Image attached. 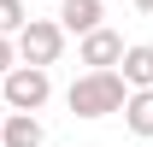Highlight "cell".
Instances as JSON below:
<instances>
[{"label": "cell", "mask_w": 153, "mask_h": 147, "mask_svg": "<svg viewBox=\"0 0 153 147\" xmlns=\"http://www.w3.org/2000/svg\"><path fill=\"white\" fill-rule=\"evenodd\" d=\"M124 76L118 71H82L65 88V106L76 112V118H112V112H124Z\"/></svg>", "instance_id": "6da1fadb"}, {"label": "cell", "mask_w": 153, "mask_h": 147, "mask_svg": "<svg viewBox=\"0 0 153 147\" xmlns=\"http://www.w3.org/2000/svg\"><path fill=\"white\" fill-rule=\"evenodd\" d=\"M0 100H6V112H41L53 100V71H41V65H12V71L0 76Z\"/></svg>", "instance_id": "7a4b0ae2"}, {"label": "cell", "mask_w": 153, "mask_h": 147, "mask_svg": "<svg viewBox=\"0 0 153 147\" xmlns=\"http://www.w3.org/2000/svg\"><path fill=\"white\" fill-rule=\"evenodd\" d=\"M12 47H18V65H41V71H47V65H59V53H65V30H59L53 18H30L18 36H12Z\"/></svg>", "instance_id": "3957f363"}, {"label": "cell", "mask_w": 153, "mask_h": 147, "mask_svg": "<svg viewBox=\"0 0 153 147\" xmlns=\"http://www.w3.org/2000/svg\"><path fill=\"white\" fill-rule=\"evenodd\" d=\"M118 59H124V36L118 30H88V36H76V65H88V71H118Z\"/></svg>", "instance_id": "277c9868"}, {"label": "cell", "mask_w": 153, "mask_h": 147, "mask_svg": "<svg viewBox=\"0 0 153 147\" xmlns=\"http://www.w3.org/2000/svg\"><path fill=\"white\" fill-rule=\"evenodd\" d=\"M53 24L65 36H88V30L106 24V0H59V18Z\"/></svg>", "instance_id": "5b68a950"}, {"label": "cell", "mask_w": 153, "mask_h": 147, "mask_svg": "<svg viewBox=\"0 0 153 147\" xmlns=\"http://www.w3.org/2000/svg\"><path fill=\"white\" fill-rule=\"evenodd\" d=\"M47 141V129H41L36 112H6L0 118V147H41Z\"/></svg>", "instance_id": "8992f818"}, {"label": "cell", "mask_w": 153, "mask_h": 147, "mask_svg": "<svg viewBox=\"0 0 153 147\" xmlns=\"http://www.w3.org/2000/svg\"><path fill=\"white\" fill-rule=\"evenodd\" d=\"M118 76H124V88H153V47L147 41H130V47H124Z\"/></svg>", "instance_id": "52a82bcc"}, {"label": "cell", "mask_w": 153, "mask_h": 147, "mask_svg": "<svg viewBox=\"0 0 153 147\" xmlns=\"http://www.w3.org/2000/svg\"><path fill=\"white\" fill-rule=\"evenodd\" d=\"M118 118H124V129H130V135H141V141H147V135H153V88H130Z\"/></svg>", "instance_id": "ba28073f"}, {"label": "cell", "mask_w": 153, "mask_h": 147, "mask_svg": "<svg viewBox=\"0 0 153 147\" xmlns=\"http://www.w3.org/2000/svg\"><path fill=\"white\" fill-rule=\"evenodd\" d=\"M24 24H30V6L24 0H0V36H18Z\"/></svg>", "instance_id": "9c48e42d"}, {"label": "cell", "mask_w": 153, "mask_h": 147, "mask_svg": "<svg viewBox=\"0 0 153 147\" xmlns=\"http://www.w3.org/2000/svg\"><path fill=\"white\" fill-rule=\"evenodd\" d=\"M12 65H18V47H12V36H0V76L12 71Z\"/></svg>", "instance_id": "30bf717a"}, {"label": "cell", "mask_w": 153, "mask_h": 147, "mask_svg": "<svg viewBox=\"0 0 153 147\" xmlns=\"http://www.w3.org/2000/svg\"><path fill=\"white\" fill-rule=\"evenodd\" d=\"M130 6H135V12H147V18H153V0H130Z\"/></svg>", "instance_id": "8fae6325"}]
</instances>
